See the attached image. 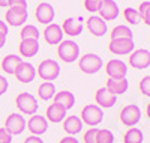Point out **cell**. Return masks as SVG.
Listing matches in <instances>:
<instances>
[{"instance_id":"23","label":"cell","mask_w":150,"mask_h":143,"mask_svg":"<svg viewBox=\"0 0 150 143\" xmlns=\"http://www.w3.org/2000/svg\"><path fill=\"white\" fill-rule=\"evenodd\" d=\"M63 122V131L68 134V136H75L78 134L81 129H83V122L78 116L75 114H71V116H66V118L62 121Z\"/></svg>"},{"instance_id":"40","label":"cell","mask_w":150,"mask_h":143,"mask_svg":"<svg viewBox=\"0 0 150 143\" xmlns=\"http://www.w3.org/2000/svg\"><path fill=\"white\" fill-rule=\"evenodd\" d=\"M59 143H80V142L75 139L74 136H66V137H63V139H60Z\"/></svg>"},{"instance_id":"7","label":"cell","mask_w":150,"mask_h":143,"mask_svg":"<svg viewBox=\"0 0 150 143\" xmlns=\"http://www.w3.org/2000/svg\"><path fill=\"white\" fill-rule=\"evenodd\" d=\"M27 17H29L27 8H23V6H9V9L5 14L6 24L12 26V27H20V26H23L27 21Z\"/></svg>"},{"instance_id":"13","label":"cell","mask_w":150,"mask_h":143,"mask_svg":"<svg viewBox=\"0 0 150 143\" xmlns=\"http://www.w3.org/2000/svg\"><path fill=\"white\" fill-rule=\"evenodd\" d=\"M14 75H15V79L20 83H32L35 80V77H36V68L30 62H24L23 60L17 66Z\"/></svg>"},{"instance_id":"24","label":"cell","mask_w":150,"mask_h":143,"mask_svg":"<svg viewBox=\"0 0 150 143\" xmlns=\"http://www.w3.org/2000/svg\"><path fill=\"white\" fill-rule=\"evenodd\" d=\"M53 99H54L56 104L65 107L66 110L72 109L74 104H75V95L71 92V90H60V92H56Z\"/></svg>"},{"instance_id":"10","label":"cell","mask_w":150,"mask_h":143,"mask_svg":"<svg viewBox=\"0 0 150 143\" xmlns=\"http://www.w3.org/2000/svg\"><path fill=\"white\" fill-rule=\"evenodd\" d=\"M129 65L135 69H146L150 66V51L147 48L134 50L129 54Z\"/></svg>"},{"instance_id":"28","label":"cell","mask_w":150,"mask_h":143,"mask_svg":"<svg viewBox=\"0 0 150 143\" xmlns=\"http://www.w3.org/2000/svg\"><path fill=\"white\" fill-rule=\"evenodd\" d=\"M54 94H56V86L53 82H44L38 87V95L44 101H50L54 97Z\"/></svg>"},{"instance_id":"38","label":"cell","mask_w":150,"mask_h":143,"mask_svg":"<svg viewBox=\"0 0 150 143\" xmlns=\"http://www.w3.org/2000/svg\"><path fill=\"white\" fill-rule=\"evenodd\" d=\"M9 6H23V8H27V0H9Z\"/></svg>"},{"instance_id":"36","label":"cell","mask_w":150,"mask_h":143,"mask_svg":"<svg viewBox=\"0 0 150 143\" xmlns=\"http://www.w3.org/2000/svg\"><path fill=\"white\" fill-rule=\"evenodd\" d=\"M12 142V134L6 128H0V143H11Z\"/></svg>"},{"instance_id":"26","label":"cell","mask_w":150,"mask_h":143,"mask_svg":"<svg viewBox=\"0 0 150 143\" xmlns=\"http://www.w3.org/2000/svg\"><path fill=\"white\" fill-rule=\"evenodd\" d=\"M132 30L131 27L125 24H120V26H116L114 29L111 30L110 33V39H134L132 38Z\"/></svg>"},{"instance_id":"9","label":"cell","mask_w":150,"mask_h":143,"mask_svg":"<svg viewBox=\"0 0 150 143\" xmlns=\"http://www.w3.org/2000/svg\"><path fill=\"white\" fill-rule=\"evenodd\" d=\"M12 136H20L26 128V119L21 113H11L5 119V127Z\"/></svg>"},{"instance_id":"2","label":"cell","mask_w":150,"mask_h":143,"mask_svg":"<svg viewBox=\"0 0 150 143\" xmlns=\"http://www.w3.org/2000/svg\"><path fill=\"white\" fill-rule=\"evenodd\" d=\"M57 56L65 63H72L80 57V45L72 39L62 41L57 47Z\"/></svg>"},{"instance_id":"37","label":"cell","mask_w":150,"mask_h":143,"mask_svg":"<svg viewBox=\"0 0 150 143\" xmlns=\"http://www.w3.org/2000/svg\"><path fill=\"white\" fill-rule=\"evenodd\" d=\"M8 89H9V83H8V80L5 79L3 75H0V97L5 95V94L8 92Z\"/></svg>"},{"instance_id":"20","label":"cell","mask_w":150,"mask_h":143,"mask_svg":"<svg viewBox=\"0 0 150 143\" xmlns=\"http://www.w3.org/2000/svg\"><path fill=\"white\" fill-rule=\"evenodd\" d=\"M39 41L38 39H21L20 45H18V51H20V56L30 59L33 56L38 54L39 51Z\"/></svg>"},{"instance_id":"32","label":"cell","mask_w":150,"mask_h":143,"mask_svg":"<svg viewBox=\"0 0 150 143\" xmlns=\"http://www.w3.org/2000/svg\"><path fill=\"white\" fill-rule=\"evenodd\" d=\"M138 15H140V20L144 21L146 26L150 24V2L146 0V2H141L140 3V8H138Z\"/></svg>"},{"instance_id":"15","label":"cell","mask_w":150,"mask_h":143,"mask_svg":"<svg viewBox=\"0 0 150 143\" xmlns=\"http://www.w3.org/2000/svg\"><path fill=\"white\" fill-rule=\"evenodd\" d=\"M26 127L29 128V131L32 136H42L44 133L48 131V121L41 114H32L30 119L26 121Z\"/></svg>"},{"instance_id":"4","label":"cell","mask_w":150,"mask_h":143,"mask_svg":"<svg viewBox=\"0 0 150 143\" xmlns=\"http://www.w3.org/2000/svg\"><path fill=\"white\" fill-rule=\"evenodd\" d=\"M78 66L80 71H83L84 74L92 75L101 71V68L104 66V60L95 53H86L81 57H78Z\"/></svg>"},{"instance_id":"21","label":"cell","mask_w":150,"mask_h":143,"mask_svg":"<svg viewBox=\"0 0 150 143\" xmlns=\"http://www.w3.org/2000/svg\"><path fill=\"white\" fill-rule=\"evenodd\" d=\"M66 109L59 106V104L53 102L50 104V106L47 107V112H45V116H47V121L48 122H53V124H60L62 121H63L66 118Z\"/></svg>"},{"instance_id":"43","label":"cell","mask_w":150,"mask_h":143,"mask_svg":"<svg viewBox=\"0 0 150 143\" xmlns=\"http://www.w3.org/2000/svg\"><path fill=\"white\" fill-rule=\"evenodd\" d=\"M9 6V0H0V8H8Z\"/></svg>"},{"instance_id":"3","label":"cell","mask_w":150,"mask_h":143,"mask_svg":"<svg viewBox=\"0 0 150 143\" xmlns=\"http://www.w3.org/2000/svg\"><path fill=\"white\" fill-rule=\"evenodd\" d=\"M80 119H81L83 124L95 128L104 121V112H102L101 107H98L96 104H87V106H84L83 110H81Z\"/></svg>"},{"instance_id":"30","label":"cell","mask_w":150,"mask_h":143,"mask_svg":"<svg viewBox=\"0 0 150 143\" xmlns=\"http://www.w3.org/2000/svg\"><path fill=\"white\" fill-rule=\"evenodd\" d=\"M96 143H114V134L108 128L98 129L96 133Z\"/></svg>"},{"instance_id":"18","label":"cell","mask_w":150,"mask_h":143,"mask_svg":"<svg viewBox=\"0 0 150 143\" xmlns=\"http://www.w3.org/2000/svg\"><path fill=\"white\" fill-rule=\"evenodd\" d=\"M95 101H96V106L101 107V109H111L116 106L117 102V97L110 94L105 87H101L95 92Z\"/></svg>"},{"instance_id":"31","label":"cell","mask_w":150,"mask_h":143,"mask_svg":"<svg viewBox=\"0 0 150 143\" xmlns=\"http://www.w3.org/2000/svg\"><path fill=\"white\" fill-rule=\"evenodd\" d=\"M123 18L126 23L135 26V24H138L141 20H140V15H138V12H137V9L134 8H125L123 9Z\"/></svg>"},{"instance_id":"35","label":"cell","mask_w":150,"mask_h":143,"mask_svg":"<svg viewBox=\"0 0 150 143\" xmlns=\"http://www.w3.org/2000/svg\"><path fill=\"white\" fill-rule=\"evenodd\" d=\"M96 133H98V128H89L87 131H84V143H96Z\"/></svg>"},{"instance_id":"16","label":"cell","mask_w":150,"mask_h":143,"mask_svg":"<svg viewBox=\"0 0 150 143\" xmlns=\"http://www.w3.org/2000/svg\"><path fill=\"white\" fill-rule=\"evenodd\" d=\"M86 27H87V30H89L93 36H98V38L107 35V32H108L107 23H105L101 17H98V15H92V17L87 18Z\"/></svg>"},{"instance_id":"27","label":"cell","mask_w":150,"mask_h":143,"mask_svg":"<svg viewBox=\"0 0 150 143\" xmlns=\"http://www.w3.org/2000/svg\"><path fill=\"white\" fill-rule=\"evenodd\" d=\"M143 142H144V133L137 127H131L123 136V143H143Z\"/></svg>"},{"instance_id":"33","label":"cell","mask_w":150,"mask_h":143,"mask_svg":"<svg viewBox=\"0 0 150 143\" xmlns=\"http://www.w3.org/2000/svg\"><path fill=\"white\" fill-rule=\"evenodd\" d=\"M138 87H140V92L144 97H150V75L143 77V79L140 80V83H138Z\"/></svg>"},{"instance_id":"22","label":"cell","mask_w":150,"mask_h":143,"mask_svg":"<svg viewBox=\"0 0 150 143\" xmlns=\"http://www.w3.org/2000/svg\"><path fill=\"white\" fill-rule=\"evenodd\" d=\"M105 89L108 90L110 94L112 95H123V94H126L128 92V89H129V83L126 79H108L107 80V84H105Z\"/></svg>"},{"instance_id":"34","label":"cell","mask_w":150,"mask_h":143,"mask_svg":"<svg viewBox=\"0 0 150 143\" xmlns=\"http://www.w3.org/2000/svg\"><path fill=\"white\" fill-rule=\"evenodd\" d=\"M102 0H84V9L87 12H98Z\"/></svg>"},{"instance_id":"41","label":"cell","mask_w":150,"mask_h":143,"mask_svg":"<svg viewBox=\"0 0 150 143\" xmlns=\"http://www.w3.org/2000/svg\"><path fill=\"white\" fill-rule=\"evenodd\" d=\"M8 32H9L8 24H6L5 21H2V20H0V33H2V35H8Z\"/></svg>"},{"instance_id":"5","label":"cell","mask_w":150,"mask_h":143,"mask_svg":"<svg viewBox=\"0 0 150 143\" xmlns=\"http://www.w3.org/2000/svg\"><path fill=\"white\" fill-rule=\"evenodd\" d=\"M15 106L21 112V114H29V116L35 114L38 112V109H39L36 98L32 94H29V92L18 94L17 98H15Z\"/></svg>"},{"instance_id":"39","label":"cell","mask_w":150,"mask_h":143,"mask_svg":"<svg viewBox=\"0 0 150 143\" xmlns=\"http://www.w3.org/2000/svg\"><path fill=\"white\" fill-rule=\"evenodd\" d=\"M24 143H44V140L39 136H29L26 140H24Z\"/></svg>"},{"instance_id":"1","label":"cell","mask_w":150,"mask_h":143,"mask_svg":"<svg viewBox=\"0 0 150 143\" xmlns=\"http://www.w3.org/2000/svg\"><path fill=\"white\" fill-rule=\"evenodd\" d=\"M36 74L44 82H54L60 75V65L54 59H45L38 65Z\"/></svg>"},{"instance_id":"29","label":"cell","mask_w":150,"mask_h":143,"mask_svg":"<svg viewBox=\"0 0 150 143\" xmlns=\"http://www.w3.org/2000/svg\"><path fill=\"white\" fill-rule=\"evenodd\" d=\"M39 30L36 26L33 24H26L20 32V38L21 39H39Z\"/></svg>"},{"instance_id":"25","label":"cell","mask_w":150,"mask_h":143,"mask_svg":"<svg viewBox=\"0 0 150 143\" xmlns=\"http://www.w3.org/2000/svg\"><path fill=\"white\" fill-rule=\"evenodd\" d=\"M23 62V59L17 54H8L2 59V62H0V68H2V71H5L6 74H14L17 66Z\"/></svg>"},{"instance_id":"11","label":"cell","mask_w":150,"mask_h":143,"mask_svg":"<svg viewBox=\"0 0 150 143\" xmlns=\"http://www.w3.org/2000/svg\"><path fill=\"white\" fill-rule=\"evenodd\" d=\"M35 17H36V21L41 24H45V26L51 24L54 21V17H56L54 6L51 3H47V2L39 3L35 9Z\"/></svg>"},{"instance_id":"19","label":"cell","mask_w":150,"mask_h":143,"mask_svg":"<svg viewBox=\"0 0 150 143\" xmlns=\"http://www.w3.org/2000/svg\"><path fill=\"white\" fill-rule=\"evenodd\" d=\"M62 30H63V35H68V36H78V35H81V32H83V23H81V20L80 18H72V17H69V18H65L63 20V23H62Z\"/></svg>"},{"instance_id":"6","label":"cell","mask_w":150,"mask_h":143,"mask_svg":"<svg viewBox=\"0 0 150 143\" xmlns=\"http://www.w3.org/2000/svg\"><path fill=\"white\" fill-rule=\"evenodd\" d=\"M119 119L123 125L126 127H135L141 121V110L137 104H129V106H125L120 113H119Z\"/></svg>"},{"instance_id":"42","label":"cell","mask_w":150,"mask_h":143,"mask_svg":"<svg viewBox=\"0 0 150 143\" xmlns=\"http://www.w3.org/2000/svg\"><path fill=\"white\" fill-rule=\"evenodd\" d=\"M6 44V35H2L0 33V48H3Z\"/></svg>"},{"instance_id":"12","label":"cell","mask_w":150,"mask_h":143,"mask_svg":"<svg viewBox=\"0 0 150 143\" xmlns=\"http://www.w3.org/2000/svg\"><path fill=\"white\" fill-rule=\"evenodd\" d=\"M134 48H135L134 39H110V44H108L110 53L117 54V56L131 54Z\"/></svg>"},{"instance_id":"17","label":"cell","mask_w":150,"mask_h":143,"mask_svg":"<svg viewBox=\"0 0 150 143\" xmlns=\"http://www.w3.org/2000/svg\"><path fill=\"white\" fill-rule=\"evenodd\" d=\"M63 36H65L63 30H62V27L56 23L48 24L45 27V30H44V39L50 45H59L62 41H63Z\"/></svg>"},{"instance_id":"14","label":"cell","mask_w":150,"mask_h":143,"mask_svg":"<svg viewBox=\"0 0 150 143\" xmlns=\"http://www.w3.org/2000/svg\"><path fill=\"white\" fill-rule=\"evenodd\" d=\"M120 14L119 6L114 0H102L101 6H99L98 11V17H101L104 21H112L116 20Z\"/></svg>"},{"instance_id":"8","label":"cell","mask_w":150,"mask_h":143,"mask_svg":"<svg viewBox=\"0 0 150 143\" xmlns=\"http://www.w3.org/2000/svg\"><path fill=\"white\" fill-rule=\"evenodd\" d=\"M105 72L108 75V79H116V80L126 79L128 66H126V63L120 59H111L105 65Z\"/></svg>"}]
</instances>
